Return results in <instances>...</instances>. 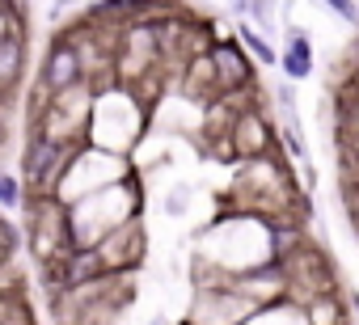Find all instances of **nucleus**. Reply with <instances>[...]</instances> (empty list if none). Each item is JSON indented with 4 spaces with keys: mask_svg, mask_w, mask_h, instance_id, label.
<instances>
[{
    "mask_svg": "<svg viewBox=\"0 0 359 325\" xmlns=\"http://www.w3.org/2000/svg\"><path fill=\"white\" fill-rule=\"evenodd\" d=\"M76 148H81V144L60 139V135H51L47 127H34V135H30V144H26V156H22V182H26V191H34V199L60 191L64 170H68V160H72Z\"/></svg>",
    "mask_w": 359,
    "mask_h": 325,
    "instance_id": "nucleus-1",
    "label": "nucleus"
},
{
    "mask_svg": "<svg viewBox=\"0 0 359 325\" xmlns=\"http://www.w3.org/2000/svg\"><path fill=\"white\" fill-rule=\"evenodd\" d=\"M208 64H212V89H216L220 97H237V93H245V89L254 85V64H258V60L245 51L241 39H220V43H212Z\"/></svg>",
    "mask_w": 359,
    "mask_h": 325,
    "instance_id": "nucleus-2",
    "label": "nucleus"
},
{
    "mask_svg": "<svg viewBox=\"0 0 359 325\" xmlns=\"http://www.w3.org/2000/svg\"><path fill=\"white\" fill-rule=\"evenodd\" d=\"M76 85H85V51L64 30V34L51 39V47L43 55V85L39 89H43V97H55V93L76 89Z\"/></svg>",
    "mask_w": 359,
    "mask_h": 325,
    "instance_id": "nucleus-3",
    "label": "nucleus"
},
{
    "mask_svg": "<svg viewBox=\"0 0 359 325\" xmlns=\"http://www.w3.org/2000/svg\"><path fill=\"white\" fill-rule=\"evenodd\" d=\"M229 127H233V156L258 160V156L271 152V127H266V118L258 110H241L237 123H229Z\"/></svg>",
    "mask_w": 359,
    "mask_h": 325,
    "instance_id": "nucleus-4",
    "label": "nucleus"
},
{
    "mask_svg": "<svg viewBox=\"0 0 359 325\" xmlns=\"http://www.w3.org/2000/svg\"><path fill=\"white\" fill-rule=\"evenodd\" d=\"M279 72L287 85H300L313 76V39L304 30H287V43L279 51Z\"/></svg>",
    "mask_w": 359,
    "mask_h": 325,
    "instance_id": "nucleus-5",
    "label": "nucleus"
},
{
    "mask_svg": "<svg viewBox=\"0 0 359 325\" xmlns=\"http://www.w3.org/2000/svg\"><path fill=\"white\" fill-rule=\"evenodd\" d=\"M22 64H26V47H22V34H5L0 39V97H5L18 76H22Z\"/></svg>",
    "mask_w": 359,
    "mask_h": 325,
    "instance_id": "nucleus-6",
    "label": "nucleus"
},
{
    "mask_svg": "<svg viewBox=\"0 0 359 325\" xmlns=\"http://www.w3.org/2000/svg\"><path fill=\"white\" fill-rule=\"evenodd\" d=\"M304 312H309V325H346L342 300H338L334 291H317V296L304 304Z\"/></svg>",
    "mask_w": 359,
    "mask_h": 325,
    "instance_id": "nucleus-7",
    "label": "nucleus"
},
{
    "mask_svg": "<svg viewBox=\"0 0 359 325\" xmlns=\"http://www.w3.org/2000/svg\"><path fill=\"white\" fill-rule=\"evenodd\" d=\"M237 39L245 43V51L258 60V68H279V51L271 47V39L266 34H258L250 22H237Z\"/></svg>",
    "mask_w": 359,
    "mask_h": 325,
    "instance_id": "nucleus-8",
    "label": "nucleus"
},
{
    "mask_svg": "<svg viewBox=\"0 0 359 325\" xmlns=\"http://www.w3.org/2000/svg\"><path fill=\"white\" fill-rule=\"evenodd\" d=\"M30 199H26V182L18 178V174H5L0 170V207L5 212H18V207H26Z\"/></svg>",
    "mask_w": 359,
    "mask_h": 325,
    "instance_id": "nucleus-9",
    "label": "nucleus"
},
{
    "mask_svg": "<svg viewBox=\"0 0 359 325\" xmlns=\"http://www.w3.org/2000/svg\"><path fill=\"white\" fill-rule=\"evenodd\" d=\"M325 5L342 18V22H359V9H355V0H325Z\"/></svg>",
    "mask_w": 359,
    "mask_h": 325,
    "instance_id": "nucleus-10",
    "label": "nucleus"
},
{
    "mask_svg": "<svg viewBox=\"0 0 359 325\" xmlns=\"http://www.w3.org/2000/svg\"><path fill=\"white\" fill-rule=\"evenodd\" d=\"M5 139H9V123H5V114H0V148H5Z\"/></svg>",
    "mask_w": 359,
    "mask_h": 325,
    "instance_id": "nucleus-11",
    "label": "nucleus"
},
{
    "mask_svg": "<svg viewBox=\"0 0 359 325\" xmlns=\"http://www.w3.org/2000/svg\"><path fill=\"white\" fill-rule=\"evenodd\" d=\"M60 5H93V0H60Z\"/></svg>",
    "mask_w": 359,
    "mask_h": 325,
    "instance_id": "nucleus-12",
    "label": "nucleus"
}]
</instances>
